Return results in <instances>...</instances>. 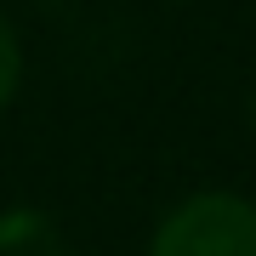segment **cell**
Segmentation results:
<instances>
[{"instance_id":"1","label":"cell","mask_w":256,"mask_h":256,"mask_svg":"<svg viewBox=\"0 0 256 256\" xmlns=\"http://www.w3.org/2000/svg\"><path fill=\"white\" fill-rule=\"evenodd\" d=\"M142 256H256V200L234 188H194L154 222Z\"/></svg>"},{"instance_id":"2","label":"cell","mask_w":256,"mask_h":256,"mask_svg":"<svg viewBox=\"0 0 256 256\" xmlns=\"http://www.w3.org/2000/svg\"><path fill=\"white\" fill-rule=\"evenodd\" d=\"M0 256H68V245L40 210H6L0 216Z\"/></svg>"},{"instance_id":"3","label":"cell","mask_w":256,"mask_h":256,"mask_svg":"<svg viewBox=\"0 0 256 256\" xmlns=\"http://www.w3.org/2000/svg\"><path fill=\"white\" fill-rule=\"evenodd\" d=\"M18 92H23V40L12 28V18L0 12V114L18 102Z\"/></svg>"},{"instance_id":"4","label":"cell","mask_w":256,"mask_h":256,"mask_svg":"<svg viewBox=\"0 0 256 256\" xmlns=\"http://www.w3.org/2000/svg\"><path fill=\"white\" fill-rule=\"evenodd\" d=\"M250 126H256V92H250Z\"/></svg>"}]
</instances>
